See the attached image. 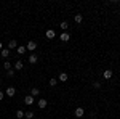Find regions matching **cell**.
<instances>
[{
	"instance_id": "obj_1",
	"label": "cell",
	"mask_w": 120,
	"mask_h": 119,
	"mask_svg": "<svg viewBox=\"0 0 120 119\" xmlns=\"http://www.w3.org/2000/svg\"><path fill=\"white\" fill-rule=\"evenodd\" d=\"M26 48H27L29 52H34V50L37 48V44H35L34 40H29V42H27V45H26Z\"/></svg>"
},
{
	"instance_id": "obj_2",
	"label": "cell",
	"mask_w": 120,
	"mask_h": 119,
	"mask_svg": "<svg viewBox=\"0 0 120 119\" xmlns=\"http://www.w3.org/2000/svg\"><path fill=\"white\" fill-rule=\"evenodd\" d=\"M112 76H114V73H112L111 69H106V71L102 73V77H104L106 81H109V79H112Z\"/></svg>"
},
{
	"instance_id": "obj_3",
	"label": "cell",
	"mask_w": 120,
	"mask_h": 119,
	"mask_svg": "<svg viewBox=\"0 0 120 119\" xmlns=\"http://www.w3.org/2000/svg\"><path fill=\"white\" fill-rule=\"evenodd\" d=\"M5 93H7V97H15V93H16V89H15V87H8Z\"/></svg>"
},
{
	"instance_id": "obj_4",
	"label": "cell",
	"mask_w": 120,
	"mask_h": 119,
	"mask_svg": "<svg viewBox=\"0 0 120 119\" xmlns=\"http://www.w3.org/2000/svg\"><path fill=\"white\" fill-rule=\"evenodd\" d=\"M37 105H38V108H42V110H43V108H46V105H48V101H46L45 98H40V100L37 101Z\"/></svg>"
},
{
	"instance_id": "obj_5",
	"label": "cell",
	"mask_w": 120,
	"mask_h": 119,
	"mask_svg": "<svg viewBox=\"0 0 120 119\" xmlns=\"http://www.w3.org/2000/svg\"><path fill=\"white\" fill-rule=\"evenodd\" d=\"M16 47H18V44H16V40H15V39H11V40L8 42V50H15Z\"/></svg>"
},
{
	"instance_id": "obj_6",
	"label": "cell",
	"mask_w": 120,
	"mask_h": 119,
	"mask_svg": "<svg viewBox=\"0 0 120 119\" xmlns=\"http://www.w3.org/2000/svg\"><path fill=\"white\" fill-rule=\"evenodd\" d=\"M24 103H26V105H34V97H32V95H26Z\"/></svg>"
},
{
	"instance_id": "obj_7",
	"label": "cell",
	"mask_w": 120,
	"mask_h": 119,
	"mask_svg": "<svg viewBox=\"0 0 120 119\" xmlns=\"http://www.w3.org/2000/svg\"><path fill=\"white\" fill-rule=\"evenodd\" d=\"M67 79H69V76H67L66 73H61L59 76H58V81H61V82H66Z\"/></svg>"
},
{
	"instance_id": "obj_8",
	"label": "cell",
	"mask_w": 120,
	"mask_h": 119,
	"mask_svg": "<svg viewBox=\"0 0 120 119\" xmlns=\"http://www.w3.org/2000/svg\"><path fill=\"white\" fill-rule=\"evenodd\" d=\"M38 61V58H37V55H35V53H32V55L29 56V63L30 64H35Z\"/></svg>"
},
{
	"instance_id": "obj_9",
	"label": "cell",
	"mask_w": 120,
	"mask_h": 119,
	"mask_svg": "<svg viewBox=\"0 0 120 119\" xmlns=\"http://www.w3.org/2000/svg\"><path fill=\"white\" fill-rule=\"evenodd\" d=\"M74 21H75V23H77V24H80V23H82V21H83V16H82V15H80V13H77V15H75V16H74Z\"/></svg>"
},
{
	"instance_id": "obj_10",
	"label": "cell",
	"mask_w": 120,
	"mask_h": 119,
	"mask_svg": "<svg viewBox=\"0 0 120 119\" xmlns=\"http://www.w3.org/2000/svg\"><path fill=\"white\" fill-rule=\"evenodd\" d=\"M59 39H61V40H63V42H67V40H69V39H71V36H69V34H67V32H63V34H61V36H59Z\"/></svg>"
},
{
	"instance_id": "obj_11",
	"label": "cell",
	"mask_w": 120,
	"mask_h": 119,
	"mask_svg": "<svg viewBox=\"0 0 120 119\" xmlns=\"http://www.w3.org/2000/svg\"><path fill=\"white\" fill-rule=\"evenodd\" d=\"M83 113H85V111H83V108H75V116H77V118H82Z\"/></svg>"
},
{
	"instance_id": "obj_12",
	"label": "cell",
	"mask_w": 120,
	"mask_h": 119,
	"mask_svg": "<svg viewBox=\"0 0 120 119\" xmlns=\"http://www.w3.org/2000/svg\"><path fill=\"white\" fill-rule=\"evenodd\" d=\"M22 66H24V63H22V61H21V60H18V61H16V63H15V69H22Z\"/></svg>"
},
{
	"instance_id": "obj_13",
	"label": "cell",
	"mask_w": 120,
	"mask_h": 119,
	"mask_svg": "<svg viewBox=\"0 0 120 119\" xmlns=\"http://www.w3.org/2000/svg\"><path fill=\"white\" fill-rule=\"evenodd\" d=\"M0 55L3 56V58H8V56H10V50H8V48H3V50L0 52Z\"/></svg>"
},
{
	"instance_id": "obj_14",
	"label": "cell",
	"mask_w": 120,
	"mask_h": 119,
	"mask_svg": "<svg viewBox=\"0 0 120 119\" xmlns=\"http://www.w3.org/2000/svg\"><path fill=\"white\" fill-rule=\"evenodd\" d=\"M55 36H56V34H55L53 29H48V31H46V37H48V39H53Z\"/></svg>"
},
{
	"instance_id": "obj_15",
	"label": "cell",
	"mask_w": 120,
	"mask_h": 119,
	"mask_svg": "<svg viewBox=\"0 0 120 119\" xmlns=\"http://www.w3.org/2000/svg\"><path fill=\"white\" fill-rule=\"evenodd\" d=\"M59 28H61V29H63V31H64V32H66V29L69 28V23H67V21H63V23L59 24Z\"/></svg>"
},
{
	"instance_id": "obj_16",
	"label": "cell",
	"mask_w": 120,
	"mask_h": 119,
	"mask_svg": "<svg viewBox=\"0 0 120 119\" xmlns=\"http://www.w3.org/2000/svg\"><path fill=\"white\" fill-rule=\"evenodd\" d=\"M16 52H18V55H24V53H26V47H18V50H16Z\"/></svg>"
},
{
	"instance_id": "obj_17",
	"label": "cell",
	"mask_w": 120,
	"mask_h": 119,
	"mask_svg": "<svg viewBox=\"0 0 120 119\" xmlns=\"http://www.w3.org/2000/svg\"><path fill=\"white\" fill-rule=\"evenodd\" d=\"M24 118H26V119H32V118H34V113H32V111H27V113H24Z\"/></svg>"
},
{
	"instance_id": "obj_18",
	"label": "cell",
	"mask_w": 120,
	"mask_h": 119,
	"mask_svg": "<svg viewBox=\"0 0 120 119\" xmlns=\"http://www.w3.org/2000/svg\"><path fill=\"white\" fill-rule=\"evenodd\" d=\"M38 93H40V90H38V89H30V95H32V97H37Z\"/></svg>"
},
{
	"instance_id": "obj_19",
	"label": "cell",
	"mask_w": 120,
	"mask_h": 119,
	"mask_svg": "<svg viewBox=\"0 0 120 119\" xmlns=\"http://www.w3.org/2000/svg\"><path fill=\"white\" fill-rule=\"evenodd\" d=\"M16 118H18V119H22V118H24V111L18 110V111H16Z\"/></svg>"
},
{
	"instance_id": "obj_20",
	"label": "cell",
	"mask_w": 120,
	"mask_h": 119,
	"mask_svg": "<svg viewBox=\"0 0 120 119\" xmlns=\"http://www.w3.org/2000/svg\"><path fill=\"white\" fill-rule=\"evenodd\" d=\"M11 66H13V64L10 63V61H5V63H3V68H5L7 71H10V69H11Z\"/></svg>"
},
{
	"instance_id": "obj_21",
	"label": "cell",
	"mask_w": 120,
	"mask_h": 119,
	"mask_svg": "<svg viewBox=\"0 0 120 119\" xmlns=\"http://www.w3.org/2000/svg\"><path fill=\"white\" fill-rule=\"evenodd\" d=\"M56 84H58V79H55V77H51V79H50V85H51V87H55Z\"/></svg>"
},
{
	"instance_id": "obj_22",
	"label": "cell",
	"mask_w": 120,
	"mask_h": 119,
	"mask_svg": "<svg viewBox=\"0 0 120 119\" xmlns=\"http://www.w3.org/2000/svg\"><path fill=\"white\" fill-rule=\"evenodd\" d=\"M7 76H8V77H15V71H13V69L7 71Z\"/></svg>"
},
{
	"instance_id": "obj_23",
	"label": "cell",
	"mask_w": 120,
	"mask_h": 119,
	"mask_svg": "<svg viewBox=\"0 0 120 119\" xmlns=\"http://www.w3.org/2000/svg\"><path fill=\"white\" fill-rule=\"evenodd\" d=\"M93 87H94V89H99V87H101V84H99V82H93Z\"/></svg>"
},
{
	"instance_id": "obj_24",
	"label": "cell",
	"mask_w": 120,
	"mask_h": 119,
	"mask_svg": "<svg viewBox=\"0 0 120 119\" xmlns=\"http://www.w3.org/2000/svg\"><path fill=\"white\" fill-rule=\"evenodd\" d=\"M3 97H5V93H3V92H2V90H0V101H2V100H3Z\"/></svg>"
},
{
	"instance_id": "obj_25",
	"label": "cell",
	"mask_w": 120,
	"mask_h": 119,
	"mask_svg": "<svg viewBox=\"0 0 120 119\" xmlns=\"http://www.w3.org/2000/svg\"><path fill=\"white\" fill-rule=\"evenodd\" d=\"M3 50V44H2V40H0V52Z\"/></svg>"
},
{
	"instance_id": "obj_26",
	"label": "cell",
	"mask_w": 120,
	"mask_h": 119,
	"mask_svg": "<svg viewBox=\"0 0 120 119\" xmlns=\"http://www.w3.org/2000/svg\"><path fill=\"white\" fill-rule=\"evenodd\" d=\"M0 87H2V81H0Z\"/></svg>"
},
{
	"instance_id": "obj_27",
	"label": "cell",
	"mask_w": 120,
	"mask_h": 119,
	"mask_svg": "<svg viewBox=\"0 0 120 119\" xmlns=\"http://www.w3.org/2000/svg\"><path fill=\"white\" fill-rule=\"evenodd\" d=\"M119 3H120V2H119Z\"/></svg>"
}]
</instances>
